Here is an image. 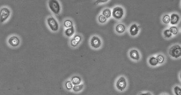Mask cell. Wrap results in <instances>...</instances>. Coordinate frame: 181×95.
I'll list each match as a JSON object with an SVG mask.
<instances>
[{
	"instance_id": "obj_1",
	"label": "cell",
	"mask_w": 181,
	"mask_h": 95,
	"mask_svg": "<svg viewBox=\"0 0 181 95\" xmlns=\"http://www.w3.org/2000/svg\"><path fill=\"white\" fill-rule=\"evenodd\" d=\"M125 14V9L122 5H116L112 9V17L116 20H121Z\"/></svg>"
},
{
	"instance_id": "obj_2",
	"label": "cell",
	"mask_w": 181,
	"mask_h": 95,
	"mask_svg": "<svg viewBox=\"0 0 181 95\" xmlns=\"http://www.w3.org/2000/svg\"><path fill=\"white\" fill-rule=\"evenodd\" d=\"M48 6L55 15H58L61 11V5L58 0H48Z\"/></svg>"
},
{
	"instance_id": "obj_3",
	"label": "cell",
	"mask_w": 181,
	"mask_h": 95,
	"mask_svg": "<svg viewBox=\"0 0 181 95\" xmlns=\"http://www.w3.org/2000/svg\"><path fill=\"white\" fill-rule=\"evenodd\" d=\"M169 55L172 58L178 59L181 57V45L175 44L170 47L168 51Z\"/></svg>"
},
{
	"instance_id": "obj_4",
	"label": "cell",
	"mask_w": 181,
	"mask_h": 95,
	"mask_svg": "<svg viewBox=\"0 0 181 95\" xmlns=\"http://www.w3.org/2000/svg\"><path fill=\"white\" fill-rule=\"evenodd\" d=\"M46 23L50 29L53 32L58 31L59 25L58 22L53 16L48 17L46 19Z\"/></svg>"
},
{
	"instance_id": "obj_5",
	"label": "cell",
	"mask_w": 181,
	"mask_h": 95,
	"mask_svg": "<svg viewBox=\"0 0 181 95\" xmlns=\"http://www.w3.org/2000/svg\"><path fill=\"white\" fill-rule=\"evenodd\" d=\"M103 43L102 38L98 35L92 36L90 39V45L94 49H98L101 47Z\"/></svg>"
},
{
	"instance_id": "obj_6",
	"label": "cell",
	"mask_w": 181,
	"mask_h": 95,
	"mask_svg": "<svg viewBox=\"0 0 181 95\" xmlns=\"http://www.w3.org/2000/svg\"><path fill=\"white\" fill-rule=\"evenodd\" d=\"M11 14V12L7 7H3L0 10V21L1 23H3L8 20Z\"/></svg>"
},
{
	"instance_id": "obj_7",
	"label": "cell",
	"mask_w": 181,
	"mask_h": 95,
	"mask_svg": "<svg viewBox=\"0 0 181 95\" xmlns=\"http://www.w3.org/2000/svg\"><path fill=\"white\" fill-rule=\"evenodd\" d=\"M141 27L138 23H133L130 25L128 29V32L130 36L135 37L140 33Z\"/></svg>"
},
{
	"instance_id": "obj_8",
	"label": "cell",
	"mask_w": 181,
	"mask_h": 95,
	"mask_svg": "<svg viewBox=\"0 0 181 95\" xmlns=\"http://www.w3.org/2000/svg\"><path fill=\"white\" fill-rule=\"evenodd\" d=\"M127 81L124 77H121L118 79L116 83V87L120 91H123L127 87Z\"/></svg>"
},
{
	"instance_id": "obj_9",
	"label": "cell",
	"mask_w": 181,
	"mask_h": 95,
	"mask_svg": "<svg viewBox=\"0 0 181 95\" xmlns=\"http://www.w3.org/2000/svg\"><path fill=\"white\" fill-rule=\"evenodd\" d=\"M7 43L12 47H16L19 46L20 44V40L16 36H12L10 37L7 40Z\"/></svg>"
},
{
	"instance_id": "obj_10",
	"label": "cell",
	"mask_w": 181,
	"mask_h": 95,
	"mask_svg": "<svg viewBox=\"0 0 181 95\" xmlns=\"http://www.w3.org/2000/svg\"><path fill=\"white\" fill-rule=\"evenodd\" d=\"M83 37L79 34L74 35V36L72 37L71 39L70 40V45L73 47H76L81 43L83 40Z\"/></svg>"
},
{
	"instance_id": "obj_11",
	"label": "cell",
	"mask_w": 181,
	"mask_h": 95,
	"mask_svg": "<svg viewBox=\"0 0 181 95\" xmlns=\"http://www.w3.org/2000/svg\"><path fill=\"white\" fill-rule=\"evenodd\" d=\"M170 24L171 25H178L181 20L180 15L177 13H173L170 15Z\"/></svg>"
},
{
	"instance_id": "obj_12",
	"label": "cell",
	"mask_w": 181,
	"mask_h": 95,
	"mask_svg": "<svg viewBox=\"0 0 181 95\" xmlns=\"http://www.w3.org/2000/svg\"><path fill=\"white\" fill-rule=\"evenodd\" d=\"M126 27L125 24L122 23H119L115 26V31L119 35L124 34L126 31Z\"/></svg>"
},
{
	"instance_id": "obj_13",
	"label": "cell",
	"mask_w": 181,
	"mask_h": 95,
	"mask_svg": "<svg viewBox=\"0 0 181 95\" xmlns=\"http://www.w3.org/2000/svg\"><path fill=\"white\" fill-rule=\"evenodd\" d=\"M129 55L130 58L134 60H139L140 59V54L137 49H133L131 50L129 53Z\"/></svg>"
},
{
	"instance_id": "obj_14",
	"label": "cell",
	"mask_w": 181,
	"mask_h": 95,
	"mask_svg": "<svg viewBox=\"0 0 181 95\" xmlns=\"http://www.w3.org/2000/svg\"><path fill=\"white\" fill-rule=\"evenodd\" d=\"M75 34V28L74 26L71 27L66 28L65 31V34L66 36L68 38H71L74 36Z\"/></svg>"
},
{
	"instance_id": "obj_15",
	"label": "cell",
	"mask_w": 181,
	"mask_h": 95,
	"mask_svg": "<svg viewBox=\"0 0 181 95\" xmlns=\"http://www.w3.org/2000/svg\"><path fill=\"white\" fill-rule=\"evenodd\" d=\"M101 14L109 19L112 16V9L108 7L104 8L102 10Z\"/></svg>"
},
{
	"instance_id": "obj_16",
	"label": "cell",
	"mask_w": 181,
	"mask_h": 95,
	"mask_svg": "<svg viewBox=\"0 0 181 95\" xmlns=\"http://www.w3.org/2000/svg\"><path fill=\"white\" fill-rule=\"evenodd\" d=\"M97 21L99 24H101V25H104V24H106L107 22L108 19L105 17L102 14H99L97 17Z\"/></svg>"
},
{
	"instance_id": "obj_17",
	"label": "cell",
	"mask_w": 181,
	"mask_h": 95,
	"mask_svg": "<svg viewBox=\"0 0 181 95\" xmlns=\"http://www.w3.org/2000/svg\"><path fill=\"white\" fill-rule=\"evenodd\" d=\"M148 63L152 67H156L159 64L158 60L156 57L152 56L150 57L148 60Z\"/></svg>"
},
{
	"instance_id": "obj_18",
	"label": "cell",
	"mask_w": 181,
	"mask_h": 95,
	"mask_svg": "<svg viewBox=\"0 0 181 95\" xmlns=\"http://www.w3.org/2000/svg\"><path fill=\"white\" fill-rule=\"evenodd\" d=\"M162 23L165 25H168L170 23V16L169 14H165L163 15L161 18Z\"/></svg>"
},
{
	"instance_id": "obj_19",
	"label": "cell",
	"mask_w": 181,
	"mask_h": 95,
	"mask_svg": "<svg viewBox=\"0 0 181 95\" xmlns=\"http://www.w3.org/2000/svg\"><path fill=\"white\" fill-rule=\"evenodd\" d=\"M163 35L165 38H167V39L170 38L173 36V35L169 29H164L163 32Z\"/></svg>"
},
{
	"instance_id": "obj_20",
	"label": "cell",
	"mask_w": 181,
	"mask_h": 95,
	"mask_svg": "<svg viewBox=\"0 0 181 95\" xmlns=\"http://www.w3.org/2000/svg\"><path fill=\"white\" fill-rule=\"evenodd\" d=\"M71 81L74 85H78L81 82L82 80L80 77L78 76H74L71 78Z\"/></svg>"
},
{
	"instance_id": "obj_21",
	"label": "cell",
	"mask_w": 181,
	"mask_h": 95,
	"mask_svg": "<svg viewBox=\"0 0 181 95\" xmlns=\"http://www.w3.org/2000/svg\"><path fill=\"white\" fill-rule=\"evenodd\" d=\"M64 26L66 28H70L74 26V22L71 19H66L64 22Z\"/></svg>"
},
{
	"instance_id": "obj_22",
	"label": "cell",
	"mask_w": 181,
	"mask_h": 95,
	"mask_svg": "<svg viewBox=\"0 0 181 95\" xmlns=\"http://www.w3.org/2000/svg\"><path fill=\"white\" fill-rule=\"evenodd\" d=\"M169 29L173 35L174 36H176L179 33V29L175 25H172V26L170 27Z\"/></svg>"
},
{
	"instance_id": "obj_23",
	"label": "cell",
	"mask_w": 181,
	"mask_h": 95,
	"mask_svg": "<svg viewBox=\"0 0 181 95\" xmlns=\"http://www.w3.org/2000/svg\"><path fill=\"white\" fill-rule=\"evenodd\" d=\"M84 85L83 84H80L78 85H74L73 90L75 92H79L83 88Z\"/></svg>"
},
{
	"instance_id": "obj_24",
	"label": "cell",
	"mask_w": 181,
	"mask_h": 95,
	"mask_svg": "<svg viewBox=\"0 0 181 95\" xmlns=\"http://www.w3.org/2000/svg\"><path fill=\"white\" fill-rule=\"evenodd\" d=\"M173 91L176 95H181V87L179 86H175L173 88Z\"/></svg>"
},
{
	"instance_id": "obj_25",
	"label": "cell",
	"mask_w": 181,
	"mask_h": 95,
	"mask_svg": "<svg viewBox=\"0 0 181 95\" xmlns=\"http://www.w3.org/2000/svg\"><path fill=\"white\" fill-rule=\"evenodd\" d=\"M156 58H157V60H158L159 64H163L164 62L165 57L162 54H159V55H157Z\"/></svg>"
},
{
	"instance_id": "obj_26",
	"label": "cell",
	"mask_w": 181,
	"mask_h": 95,
	"mask_svg": "<svg viewBox=\"0 0 181 95\" xmlns=\"http://www.w3.org/2000/svg\"><path fill=\"white\" fill-rule=\"evenodd\" d=\"M65 85L66 88L68 90H70L73 89L74 86L71 81H67L65 82Z\"/></svg>"
},
{
	"instance_id": "obj_27",
	"label": "cell",
	"mask_w": 181,
	"mask_h": 95,
	"mask_svg": "<svg viewBox=\"0 0 181 95\" xmlns=\"http://www.w3.org/2000/svg\"><path fill=\"white\" fill-rule=\"evenodd\" d=\"M110 0H96L94 2L95 5H103L107 3Z\"/></svg>"
},
{
	"instance_id": "obj_28",
	"label": "cell",
	"mask_w": 181,
	"mask_h": 95,
	"mask_svg": "<svg viewBox=\"0 0 181 95\" xmlns=\"http://www.w3.org/2000/svg\"><path fill=\"white\" fill-rule=\"evenodd\" d=\"M179 78H180V80L181 81V72L179 73Z\"/></svg>"
},
{
	"instance_id": "obj_29",
	"label": "cell",
	"mask_w": 181,
	"mask_h": 95,
	"mask_svg": "<svg viewBox=\"0 0 181 95\" xmlns=\"http://www.w3.org/2000/svg\"></svg>"
}]
</instances>
